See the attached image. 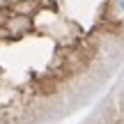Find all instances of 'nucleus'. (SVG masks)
<instances>
[{
    "label": "nucleus",
    "mask_w": 124,
    "mask_h": 124,
    "mask_svg": "<svg viewBox=\"0 0 124 124\" xmlns=\"http://www.w3.org/2000/svg\"><path fill=\"white\" fill-rule=\"evenodd\" d=\"M117 5H120V9L124 12V0H117Z\"/></svg>",
    "instance_id": "obj_1"
}]
</instances>
